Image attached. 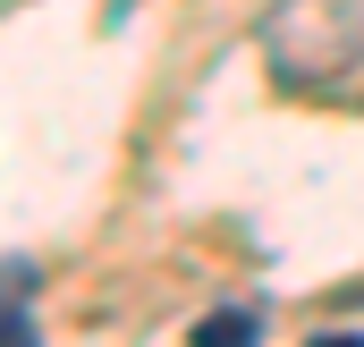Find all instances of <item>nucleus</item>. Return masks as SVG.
Masks as SVG:
<instances>
[{"label":"nucleus","instance_id":"nucleus-1","mask_svg":"<svg viewBox=\"0 0 364 347\" xmlns=\"http://www.w3.org/2000/svg\"><path fill=\"white\" fill-rule=\"evenodd\" d=\"M195 339H203V347H212V339H220V347H237V339H255V314H212Z\"/></svg>","mask_w":364,"mask_h":347}]
</instances>
